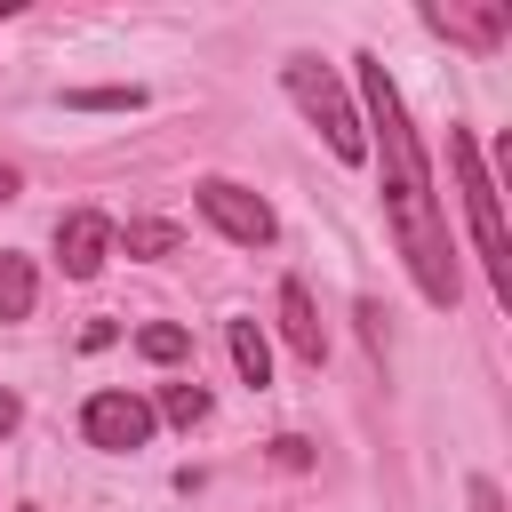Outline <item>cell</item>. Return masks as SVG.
<instances>
[{
    "label": "cell",
    "mask_w": 512,
    "mask_h": 512,
    "mask_svg": "<svg viewBox=\"0 0 512 512\" xmlns=\"http://www.w3.org/2000/svg\"><path fill=\"white\" fill-rule=\"evenodd\" d=\"M424 24L432 32H448V40H464V48H496L504 40V8H424Z\"/></svg>",
    "instance_id": "8"
},
{
    "label": "cell",
    "mask_w": 512,
    "mask_h": 512,
    "mask_svg": "<svg viewBox=\"0 0 512 512\" xmlns=\"http://www.w3.org/2000/svg\"><path fill=\"white\" fill-rule=\"evenodd\" d=\"M152 416H168V424H184V432L208 424V384H192V376H184V384H160V408H152Z\"/></svg>",
    "instance_id": "12"
},
{
    "label": "cell",
    "mask_w": 512,
    "mask_h": 512,
    "mask_svg": "<svg viewBox=\"0 0 512 512\" xmlns=\"http://www.w3.org/2000/svg\"><path fill=\"white\" fill-rule=\"evenodd\" d=\"M272 464H288V472H304V464H312V440H296V432H280V440H272Z\"/></svg>",
    "instance_id": "15"
},
{
    "label": "cell",
    "mask_w": 512,
    "mask_h": 512,
    "mask_svg": "<svg viewBox=\"0 0 512 512\" xmlns=\"http://www.w3.org/2000/svg\"><path fill=\"white\" fill-rule=\"evenodd\" d=\"M16 8H24V0H0V16H16Z\"/></svg>",
    "instance_id": "19"
},
{
    "label": "cell",
    "mask_w": 512,
    "mask_h": 512,
    "mask_svg": "<svg viewBox=\"0 0 512 512\" xmlns=\"http://www.w3.org/2000/svg\"><path fill=\"white\" fill-rule=\"evenodd\" d=\"M352 64H360V104H368L360 136H368V160H376V184H384V224H392V240H400L424 304L448 312V304H456V240H448V224H440V192H432L424 144H416V128H408V104H400L392 72H384L376 56H352Z\"/></svg>",
    "instance_id": "1"
},
{
    "label": "cell",
    "mask_w": 512,
    "mask_h": 512,
    "mask_svg": "<svg viewBox=\"0 0 512 512\" xmlns=\"http://www.w3.org/2000/svg\"><path fill=\"white\" fill-rule=\"evenodd\" d=\"M64 104H72V112H136L144 88H136V80H128V88H120V80H104V88H64Z\"/></svg>",
    "instance_id": "13"
},
{
    "label": "cell",
    "mask_w": 512,
    "mask_h": 512,
    "mask_svg": "<svg viewBox=\"0 0 512 512\" xmlns=\"http://www.w3.org/2000/svg\"><path fill=\"white\" fill-rule=\"evenodd\" d=\"M0 200H16V168L8 160H0Z\"/></svg>",
    "instance_id": "18"
},
{
    "label": "cell",
    "mask_w": 512,
    "mask_h": 512,
    "mask_svg": "<svg viewBox=\"0 0 512 512\" xmlns=\"http://www.w3.org/2000/svg\"><path fill=\"white\" fill-rule=\"evenodd\" d=\"M472 512H504V496H496V480H472Z\"/></svg>",
    "instance_id": "16"
},
{
    "label": "cell",
    "mask_w": 512,
    "mask_h": 512,
    "mask_svg": "<svg viewBox=\"0 0 512 512\" xmlns=\"http://www.w3.org/2000/svg\"><path fill=\"white\" fill-rule=\"evenodd\" d=\"M280 336H288V352H296L304 368H320V360H328V328H320V312H312V288H304V280H280Z\"/></svg>",
    "instance_id": "7"
},
{
    "label": "cell",
    "mask_w": 512,
    "mask_h": 512,
    "mask_svg": "<svg viewBox=\"0 0 512 512\" xmlns=\"http://www.w3.org/2000/svg\"><path fill=\"white\" fill-rule=\"evenodd\" d=\"M224 344H232L240 384H272V344H264V328H256V320H232V328H224Z\"/></svg>",
    "instance_id": "10"
},
{
    "label": "cell",
    "mask_w": 512,
    "mask_h": 512,
    "mask_svg": "<svg viewBox=\"0 0 512 512\" xmlns=\"http://www.w3.org/2000/svg\"><path fill=\"white\" fill-rule=\"evenodd\" d=\"M16 512H40V504H16Z\"/></svg>",
    "instance_id": "20"
},
{
    "label": "cell",
    "mask_w": 512,
    "mask_h": 512,
    "mask_svg": "<svg viewBox=\"0 0 512 512\" xmlns=\"http://www.w3.org/2000/svg\"><path fill=\"white\" fill-rule=\"evenodd\" d=\"M192 200H200V216H208L224 240H240V248H272V240H280L272 200H264V192H248V184H232V176H200V184H192Z\"/></svg>",
    "instance_id": "4"
},
{
    "label": "cell",
    "mask_w": 512,
    "mask_h": 512,
    "mask_svg": "<svg viewBox=\"0 0 512 512\" xmlns=\"http://www.w3.org/2000/svg\"><path fill=\"white\" fill-rule=\"evenodd\" d=\"M448 176H456V200H464V216H472V240H480L488 288L512 304V232H504V192H496L488 152L472 144V128H448Z\"/></svg>",
    "instance_id": "2"
},
{
    "label": "cell",
    "mask_w": 512,
    "mask_h": 512,
    "mask_svg": "<svg viewBox=\"0 0 512 512\" xmlns=\"http://www.w3.org/2000/svg\"><path fill=\"white\" fill-rule=\"evenodd\" d=\"M32 296H40V272H32V256L0 248V320H24V312H32Z\"/></svg>",
    "instance_id": "11"
},
{
    "label": "cell",
    "mask_w": 512,
    "mask_h": 512,
    "mask_svg": "<svg viewBox=\"0 0 512 512\" xmlns=\"http://www.w3.org/2000/svg\"><path fill=\"white\" fill-rule=\"evenodd\" d=\"M104 256H112V216L104 208H64L56 216V264H64V280H96Z\"/></svg>",
    "instance_id": "6"
},
{
    "label": "cell",
    "mask_w": 512,
    "mask_h": 512,
    "mask_svg": "<svg viewBox=\"0 0 512 512\" xmlns=\"http://www.w3.org/2000/svg\"><path fill=\"white\" fill-rule=\"evenodd\" d=\"M136 352H144V360H160V368H176V360L192 352V328H176V320H152V328H136Z\"/></svg>",
    "instance_id": "14"
},
{
    "label": "cell",
    "mask_w": 512,
    "mask_h": 512,
    "mask_svg": "<svg viewBox=\"0 0 512 512\" xmlns=\"http://www.w3.org/2000/svg\"><path fill=\"white\" fill-rule=\"evenodd\" d=\"M16 424H24V400H16V392H0V440H8Z\"/></svg>",
    "instance_id": "17"
},
{
    "label": "cell",
    "mask_w": 512,
    "mask_h": 512,
    "mask_svg": "<svg viewBox=\"0 0 512 512\" xmlns=\"http://www.w3.org/2000/svg\"><path fill=\"white\" fill-rule=\"evenodd\" d=\"M280 88L296 96V112H304V120L328 136V152H336L344 168H360V160H368L360 112H352V96L336 88V72H328V64H312V56H288V64H280Z\"/></svg>",
    "instance_id": "3"
},
{
    "label": "cell",
    "mask_w": 512,
    "mask_h": 512,
    "mask_svg": "<svg viewBox=\"0 0 512 512\" xmlns=\"http://www.w3.org/2000/svg\"><path fill=\"white\" fill-rule=\"evenodd\" d=\"M152 400L144 392H88V408H80V432H88V448H104V456H136L144 440H152Z\"/></svg>",
    "instance_id": "5"
},
{
    "label": "cell",
    "mask_w": 512,
    "mask_h": 512,
    "mask_svg": "<svg viewBox=\"0 0 512 512\" xmlns=\"http://www.w3.org/2000/svg\"><path fill=\"white\" fill-rule=\"evenodd\" d=\"M112 248H128V256L160 264V256H176V248H184V232H176V224H160V216H128V224H112Z\"/></svg>",
    "instance_id": "9"
}]
</instances>
